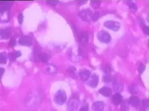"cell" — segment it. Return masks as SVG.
I'll use <instances>...</instances> for the list:
<instances>
[{
    "label": "cell",
    "mask_w": 149,
    "mask_h": 111,
    "mask_svg": "<svg viewBox=\"0 0 149 111\" xmlns=\"http://www.w3.org/2000/svg\"><path fill=\"white\" fill-rule=\"evenodd\" d=\"M67 97L66 93L63 90H60L55 93L54 100L55 103L59 105H62L66 101Z\"/></svg>",
    "instance_id": "1"
},
{
    "label": "cell",
    "mask_w": 149,
    "mask_h": 111,
    "mask_svg": "<svg viewBox=\"0 0 149 111\" xmlns=\"http://www.w3.org/2000/svg\"><path fill=\"white\" fill-rule=\"evenodd\" d=\"M97 39L103 43H109L111 40V36L107 31H101L97 35Z\"/></svg>",
    "instance_id": "2"
},
{
    "label": "cell",
    "mask_w": 149,
    "mask_h": 111,
    "mask_svg": "<svg viewBox=\"0 0 149 111\" xmlns=\"http://www.w3.org/2000/svg\"><path fill=\"white\" fill-rule=\"evenodd\" d=\"M93 14V12L90 9L82 10L78 13V16L80 17L83 20L86 22H89L90 21Z\"/></svg>",
    "instance_id": "3"
},
{
    "label": "cell",
    "mask_w": 149,
    "mask_h": 111,
    "mask_svg": "<svg viewBox=\"0 0 149 111\" xmlns=\"http://www.w3.org/2000/svg\"><path fill=\"white\" fill-rule=\"evenodd\" d=\"M104 25L108 29H110L114 31L119 30L120 27V24L119 22L111 20L106 21L104 23Z\"/></svg>",
    "instance_id": "4"
},
{
    "label": "cell",
    "mask_w": 149,
    "mask_h": 111,
    "mask_svg": "<svg viewBox=\"0 0 149 111\" xmlns=\"http://www.w3.org/2000/svg\"><path fill=\"white\" fill-rule=\"evenodd\" d=\"M13 3V1H0V12L8 11Z\"/></svg>",
    "instance_id": "5"
},
{
    "label": "cell",
    "mask_w": 149,
    "mask_h": 111,
    "mask_svg": "<svg viewBox=\"0 0 149 111\" xmlns=\"http://www.w3.org/2000/svg\"><path fill=\"white\" fill-rule=\"evenodd\" d=\"M18 43L22 46H30L32 44V39L31 37L27 36L22 37L19 38Z\"/></svg>",
    "instance_id": "6"
},
{
    "label": "cell",
    "mask_w": 149,
    "mask_h": 111,
    "mask_svg": "<svg viewBox=\"0 0 149 111\" xmlns=\"http://www.w3.org/2000/svg\"><path fill=\"white\" fill-rule=\"evenodd\" d=\"M11 34V30L8 28H3L0 29V37L3 39H8Z\"/></svg>",
    "instance_id": "7"
},
{
    "label": "cell",
    "mask_w": 149,
    "mask_h": 111,
    "mask_svg": "<svg viewBox=\"0 0 149 111\" xmlns=\"http://www.w3.org/2000/svg\"><path fill=\"white\" fill-rule=\"evenodd\" d=\"M99 82V77L96 74L92 75L91 78L90 80L89 81V85L92 88H96L98 85Z\"/></svg>",
    "instance_id": "8"
},
{
    "label": "cell",
    "mask_w": 149,
    "mask_h": 111,
    "mask_svg": "<svg viewBox=\"0 0 149 111\" xmlns=\"http://www.w3.org/2000/svg\"><path fill=\"white\" fill-rule=\"evenodd\" d=\"M99 92L104 97H110L112 95V89L107 86H103L99 90Z\"/></svg>",
    "instance_id": "9"
},
{
    "label": "cell",
    "mask_w": 149,
    "mask_h": 111,
    "mask_svg": "<svg viewBox=\"0 0 149 111\" xmlns=\"http://www.w3.org/2000/svg\"><path fill=\"white\" fill-rule=\"evenodd\" d=\"M79 40L80 42L82 44L86 45L88 43L89 41V38H88V34L86 31H82L79 34Z\"/></svg>",
    "instance_id": "10"
},
{
    "label": "cell",
    "mask_w": 149,
    "mask_h": 111,
    "mask_svg": "<svg viewBox=\"0 0 149 111\" xmlns=\"http://www.w3.org/2000/svg\"><path fill=\"white\" fill-rule=\"evenodd\" d=\"M105 106V104L103 102L98 101L96 102L92 105V108L94 111H102Z\"/></svg>",
    "instance_id": "11"
},
{
    "label": "cell",
    "mask_w": 149,
    "mask_h": 111,
    "mask_svg": "<svg viewBox=\"0 0 149 111\" xmlns=\"http://www.w3.org/2000/svg\"><path fill=\"white\" fill-rule=\"evenodd\" d=\"M91 72L88 70H82L79 72V76L81 79L84 81H86L90 76Z\"/></svg>",
    "instance_id": "12"
},
{
    "label": "cell",
    "mask_w": 149,
    "mask_h": 111,
    "mask_svg": "<svg viewBox=\"0 0 149 111\" xmlns=\"http://www.w3.org/2000/svg\"><path fill=\"white\" fill-rule=\"evenodd\" d=\"M123 97L122 95L119 93L114 94L112 98L113 102L116 105H118L122 103Z\"/></svg>",
    "instance_id": "13"
},
{
    "label": "cell",
    "mask_w": 149,
    "mask_h": 111,
    "mask_svg": "<svg viewBox=\"0 0 149 111\" xmlns=\"http://www.w3.org/2000/svg\"><path fill=\"white\" fill-rule=\"evenodd\" d=\"M22 53L20 51H14L9 53L8 57L11 61H14L16 60L17 57H20Z\"/></svg>",
    "instance_id": "14"
},
{
    "label": "cell",
    "mask_w": 149,
    "mask_h": 111,
    "mask_svg": "<svg viewBox=\"0 0 149 111\" xmlns=\"http://www.w3.org/2000/svg\"><path fill=\"white\" fill-rule=\"evenodd\" d=\"M129 102L133 106H137L139 104L140 100L138 97L133 96L130 97L129 99Z\"/></svg>",
    "instance_id": "15"
},
{
    "label": "cell",
    "mask_w": 149,
    "mask_h": 111,
    "mask_svg": "<svg viewBox=\"0 0 149 111\" xmlns=\"http://www.w3.org/2000/svg\"><path fill=\"white\" fill-rule=\"evenodd\" d=\"M69 104L70 108L72 110L77 109L78 105V100L76 98H72L71 100H70Z\"/></svg>",
    "instance_id": "16"
},
{
    "label": "cell",
    "mask_w": 149,
    "mask_h": 111,
    "mask_svg": "<svg viewBox=\"0 0 149 111\" xmlns=\"http://www.w3.org/2000/svg\"><path fill=\"white\" fill-rule=\"evenodd\" d=\"M8 19V11H1L0 12V21L7 22Z\"/></svg>",
    "instance_id": "17"
},
{
    "label": "cell",
    "mask_w": 149,
    "mask_h": 111,
    "mask_svg": "<svg viewBox=\"0 0 149 111\" xmlns=\"http://www.w3.org/2000/svg\"><path fill=\"white\" fill-rule=\"evenodd\" d=\"M40 59L43 63L47 62L48 60V56L47 54L45 52H41L39 54Z\"/></svg>",
    "instance_id": "18"
},
{
    "label": "cell",
    "mask_w": 149,
    "mask_h": 111,
    "mask_svg": "<svg viewBox=\"0 0 149 111\" xmlns=\"http://www.w3.org/2000/svg\"><path fill=\"white\" fill-rule=\"evenodd\" d=\"M7 61V55L5 53H0V64H5Z\"/></svg>",
    "instance_id": "19"
},
{
    "label": "cell",
    "mask_w": 149,
    "mask_h": 111,
    "mask_svg": "<svg viewBox=\"0 0 149 111\" xmlns=\"http://www.w3.org/2000/svg\"><path fill=\"white\" fill-rule=\"evenodd\" d=\"M91 6L94 9L99 8L100 6V1H91Z\"/></svg>",
    "instance_id": "20"
},
{
    "label": "cell",
    "mask_w": 149,
    "mask_h": 111,
    "mask_svg": "<svg viewBox=\"0 0 149 111\" xmlns=\"http://www.w3.org/2000/svg\"><path fill=\"white\" fill-rule=\"evenodd\" d=\"M47 70L51 74L55 73L56 72V68L53 65H49L47 67Z\"/></svg>",
    "instance_id": "21"
},
{
    "label": "cell",
    "mask_w": 149,
    "mask_h": 111,
    "mask_svg": "<svg viewBox=\"0 0 149 111\" xmlns=\"http://www.w3.org/2000/svg\"><path fill=\"white\" fill-rule=\"evenodd\" d=\"M130 92L132 94H136L138 92V88L136 87V85H132L130 86Z\"/></svg>",
    "instance_id": "22"
},
{
    "label": "cell",
    "mask_w": 149,
    "mask_h": 111,
    "mask_svg": "<svg viewBox=\"0 0 149 111\" xmlns=\"http://www.w3.org/2000/svg\"><path fill=\"white\" fill-rule=\"evenodd\" d=\"M129 7H130V10H131V11H132V12H135L137 11V6L136 5V4H135V3H130Z\"/></svg>",
    "instance_id": "23"
},
{
    "label": "cell",
    "mask_w": 149,
    "mask_h": 111,
    "mask_svg": "<svg viewBox=\"0 0 149 111\" xmlns=\"http://www.w3.org/2000/svg\"><path fill=\"white\" fill-rule=\"evenodd\" d=\"M99 17H100V13L98 12H95L94 14H93L91 19L93 21L96 22L99 19Z\"/></svg>",
    "instance_id": "24"
},
{
    "label": "cell",
    "mask_w": 149,
    "mask_h": 111,
    "mask_svg": "<svg viewBox=\"0 0 149 111\" xmlns=\"http://www.w3.org/2000/svg\"><path fill=\"white\" fill-rule=\"evenodd\" d=\"M120 111H129V106L126 103H122V106L120 108Z\"/></svg>",
    "instance_id": "25"
},
{
    "label": "cell",
    "mask_w": 149,
    "mask_h": 111,
    "mask_svg": "<svg viewBox=\"0 0 149 111\" xmlns=\"http://www.w3.org/2000/svg\"><path fill=\"white\" fill-rule=\"evenodd\" d=\"M146 69V66L144 65L143 63H141L140 65L139 68H138V71L140 73H143Z\"/></svg>",
    "instance_id": "26"
},
{
    "label": "cell",
    "mask_w": 149,
    "mask_h": 111,
    "mask_svg": "<svg viewBox=\"0 0 149 111\" xmlns=\"http://www.w3.org/2000/svg\"><path fill=\"white\" fill-rule=\"evenodd\" d=\"M47 2L48 4L52 5V6H55V5H57L59 1H51V0H49V1H47Z\"/></svg>",
    "instance_id": "27"
},
{
    "label": "cell",
    "mask_w": 149,
    "mask_h": 111,
    "mask_svg": "<svg viewBox=\"0 0 149 111\" xmlns=\"http://www.w3.org/2000/svg\"><path fill=\"white\" fill-rule=\"evenodd\" d=\"M23 18H24V17L23 14L22 13L19 14L18 17V21L19 24H22L23 23Z\"/></svg>",
    "instance_id": "28"
},
{
    "label": "cell",
    "mask_w": 149,
    "mask_h": 111,
    "mask_svg": "<svg viewBox=\"0 0 149 111\" xmlns=\"http://www.w3.org/2000/svg\"><path fill=\"white\" fill-rule=\"evenodd\" d=\"M143 105L144 108H148L149 105V101L147 99H144L143 100Z\"/></svg>",
    "instance_id": "29"
},
{
    "label": "cell",
    "mask_w": 149,
    "mask_h": 111,
    "mask_svg": "<svg viewBox=\"0 0 149 111\" xmlns=\"http://www.w3.org/2000/svg\"><path fill=\"white\" fill-rule=\"evenodd\" d=\"M143 31L144 33L146 35H149V28L147 26H145L143 27Z\"/></svg>",
    "instance_id": "30"
},
{
    "label": "cell",
    "mask_w": 149,
    "mask_h": 111,
    "mask_svg": "<svg viewBox=\"0 0 149 111\" xmlns=\"http://www.w3.org/2000/svg\"><path fill=\"white\" fill-rule=\"evenodd\" d=\"M88 105H85L80 109L79 111H88Z\"/></svg>",
    "instance_id": "31"
},
{
    "label": "cell",
    "mask_w": 149,
    "mask_h": 111,
    "mask_svg": "<svg viewBox=\"0 0 149 111\" xmlns=\"http://www.w3.org/2000/svg\"><path fill=\"white\" fill-rule=\"evenodd\" d=\"M16 43V40L15 39H12L10 42V45L11 46H15Z\"/></svg>",
    "instance_id": "32"
},
{
    "label": "cell",
    "mask_w": 149,
    "mask_h": 111,
    "mask_svg": "<svg viewBox=\"0 0 149 111\" xmlns=\"http://www.w3.org/2000/svg\"><path fill=\"white\" fill-rule=\"evenodd\" d=\"M4 72H5V69L4 68L0 67V79L2 78V76H3Z\"/></svg>",
    "instance_id": "33"
},
{
    "label": "cell",
    "mask_w": 149,
    "mask_h": 111,
    "mask_svg": "<svg viewBox=\"0 0 149 111\" xmlns=\"http://www.w3.org/2000/svg\"><path fill=\"white\" fill-rule=\"evenodd\" d=\"M78 4L80 5H82V4H84L86 3L87 2V1H77Z\"/></svg>",
    "instance_id": "34"
},
{
    "label": "cell",
    "mask_w": 149,
    "mask_h": 111,
    "mask_svg": "<svg viewBox=\"0 0 149 111\" xmlns=\"http://www.w3.org/2000/svg\"></svg>",
    "instance_id": "35"
}]
</instances>
